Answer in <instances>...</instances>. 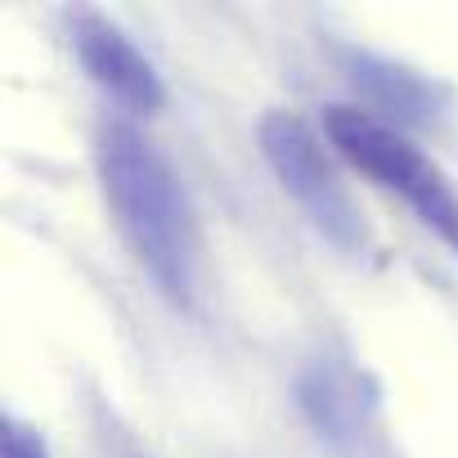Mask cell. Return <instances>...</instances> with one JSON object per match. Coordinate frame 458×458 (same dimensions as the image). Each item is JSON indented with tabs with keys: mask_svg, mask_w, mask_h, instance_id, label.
<instances>
[{
	"mask_svg": "<svg viewBox=\"0 0 458 458\" xmlns=\"http://www.w3.org/2000/svg\"><path fill=\"white\" fill-rule=\"evenodd\" d=\"M257 140H261V153H266L270 171L279 175L284 193L315 220V229H324V234L346 252H364L369 248V225H364L346 180L333 166V144L324 148L319 131L306 117L284 113V108L261 117Z\"/></svg>",
	"mask_w": 458,
	"mask_h": 458,
	"instance_id": "obj_3",
	"label": "cell"
},
{
	"mask_svg": "<svg viewBox=\"0 0 458 458\" xmlns=\"http://www.w3.org/2000/svg\"><path fill=\"white\" fill-rule=\"evenodd\" d=\"M5 458H50V445H46V436L37 427L10 418L5 422Z\"/></svg>",
	"mask_w": 458,
	"mask_h": 458,
	"instance_id": "obj_5",
	"label": "cell"
},
{
	"mask_svg": "<svg viewBox=\"0 0 458 458\" xmlns=\"http://www.w3.org/2000/svg\"><path fill=\"white\" fill-rule=\"evenodd\" d=\"M324 140L342 162H351L360 175L395 193L436 239H445L458 252V193L445 180V171L386 117L360 104H328L324 108Z\"/></svg>",
	"mask_w": 458,
	"mask_h": 458,
	"instance_id": "obj_2",
	"label": "cell"
},
{
	"mask_svg": "<svg viewBox=\"0 0 458 458\" xmlns=\"http://www.w3.org/2000/svg\"><path fill=\"white\" fill-rule=\"evenodd\" d=\"M72 46H77V59L86 68V77L113 95L126 113H157L166 104V86L157 77V68L144 59V50L108 19L99 14H81L77 28H72Z\"/></svg>",
	"mask_w": 458,
	"mask_h": 458,
	"instance_id": "obj_4",
	"label": "cell"
},
{
	"mask_svg": "<svg viewBox=\"0 0 458 458\" xmlns=\"http://www.w3.org/2000/svg\"><path fill=\"white\" fill-rule=\"evenodd\" d=\"M95 171L122 243L157 293L189 306L202 275V229L171 157L126 122H108L95 144Z\"/></svg>",
	"mask_w": 458,
	"mask_h": 458,
	"instance_id": "obj_1",
	"label": "cell"
}]
</instances>
